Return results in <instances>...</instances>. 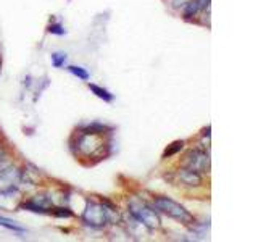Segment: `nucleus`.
<instances>
[{"label": "nucleus", "instance_id": "nucleus-1", "mask_svg": "<svg viewBox=\"0 0 258 242\" xmlns=\"http://www.w3.org/2000/svg\"><path fill=\"white\" fill-rule=\"evenodd\" d=\"M153 208L158 210V212L165 213L166 216L173 218V220L179 221L182 224H194V215L189 212L187 208L182 207L181 204H177L176 200L169 199V197H155L153 199Z\"/></svg>", "mask_w": 258, "mask_h": 242}, {"label": "nucleus", "instance_id": "nucleus-2", "mask_svg": "<svg viewBox=\"0 0 258 242\" xmlns=\"http://www.w3.org/2000/svg\"><path fill=\"white\" fill-rule=\"evenodd\" d=\"M129 213H131L137 221H141L145 228L155 229L160 226V218L155 212V208L145 204L141 199H131L129 200Z\"/></svg>", "mask_w": 258, "mask_h": 242}, {"label": "nucleus", "instance_id": "nucleus-3", "mask_svg": "<svg viewBox=\"0 0 258 242\" xmlns=\"http://www.w3.org/2000/svg\"><path fill=\"white\" fill-rule=\"evenodd\" d=\"M83 220L92 228H103L108 223V212L103 205L95 204V202H87L83 213Z\"/></svg>", "mask_w": 258, "mask_h": 242}, {"label": "nucleus", "instance_id": "nucleus-4", "mask_svg": "<svg viewBox=\"0 0 258 242\" xmlns=\"http://www.w3.org/2000/svg\"><path fill=\"white\" fill-rule=\"evenodd\" d=\"M182 165L189 169H194L200 174L208 173V168H210V158H208V153L200 150V149H194L189 150L187 155L184 157Z\"/></svg>", "mask_w": 258, "mask_h": 242}, {"label": "nucleus", "instance_id": "nucleus-5", "mask_svg": "<svg viewBox=\"0 0 258 242\" xmlns=\"http://www.w3.org/2000/svg\"><path fill=\"white\" fill-rule=\"evenodd\" d=\"M208 7H210V0H189L184 8V18L194 20L200 12H204Z\"/></svg>", "mask_w": 258, "mask_h": 242}, {"label": "nucleus", "instance_id": "nucleus-6", "mask_svg": "<svg viewBox=\"0 0 258 242\" xmlns=\"http://www.w3.org/2000/svg\"><path fill=\"white\" fill-rule=\"evenodd\" d=\"M177 177H179V181L185 186H200L202 184V174L194 171V169H189V168H181L179 171H177Z\"/></svg>", "mask_w": 258, "mask_h": 242}, {"label": "nucleus", "instance_id": "nucleus-7", "mask_svg": "<svg viewBox=\"0 0 258 242\" xmlns=\"http://www.w3.org/2000/svg\"><path fill=\"white\" fill-rule=\"evenodd\" d=\"M89 89L99 97V99H102L103 102H113V94L110 91H107V89H103L100 86H95V84H89Z\"/></svg>", "mask_w": 258, "mask_h": 242}, {"label": "nucleus", "instance_id": "nucleus-8", "mask_svg": "<svg viewBox=\"0 0 258 242\" xmlns=\"http://www.w3.org/2000/svg\"><path fill=\"white\" fill-rule=\"evenodd\" d=\"M68 71L71 73V75H75L78 76L79 79H83V81H87L89 78H91V75L84 70V68H81V67H75V65H70L68 67Z\"/></svg>", "mask_w": 258, "mask_h": 242}, {"label": "nucleus", "instance_id": "nucleus-9", "mask_svg": "<svg viewBox=\"0 0 258 242\" xmlns=\"http://www.w3.org/2000/svg\"><path fill=\"white\" fill-rule=\"evenodd\" d=\"M182 147H184V141H176V142H173L171 145H169V149H166V150H165L163 158L173 157L174 153H177L179 150H182Z\"/></svg>", "mask_w": 258, "mask_h": 242}, {"label": "nucleus", "instance_id": "nucleus-10", "mask_svg": "<svg viewBox=\"0 0 258 242\" xmlns=\"http://www.w3.org/2000/svg\"><path fill=\"white\" fill-rule=\"evenodd\" d=\"M0 226H4V228H7V229H10V231H15V232H20V234H23L24 232V229L23 228H20L18 224H15L13 221H10V220H7V218H4V216H0Z\"/></svg>", "mask_w": 258, "mask_h": 242}, {"label": "nucleus", "instance_id": "nucleus-11", "mask_svg": "<svg viewBox=\"0 0 258 242\" xmlns=\"http://www.w3.org/2000/svg\"><path fill=\"white\" fill-rule=\"evenodd\" d=\"M52 63H53V67L61 68L63 65L67 63V55H64V53H53L52 55Z\"/></svg>", "mask_w": 258, "mask_h": 242}, {"label": "nucleus", "instance_id": "nucleus-12", "mask_svg": "<svg viewBox=\"0 0 258 242\" xmlns=\"http://www.w3.org/2000/svg\"><path fill=\"white\" fill-rule=\"evenodd\" d=\"M48 32H52V34H56V36H63L67 31L63 29V26L60 23H56V24H52V26L48 28Z\"/></svg>", "mask_w": 258, "mask_h": 242}, {"label": "nucleus", "instance_id": "nucleus-13", "mask_svg": "<svg viewBox=\"0 0 258 242\" xmlns=\"http://www.w3.org/2000/svg\"><path fill=\"white\" fill-rule=\"evenodd\" d=\"M53 215H56V216H61V218H63V216H64V218H70L73 213L70 212L68 208H55V210H53Z\"/></svg>", "mask_w": 258, "mask_h": 242}]
</instances>
